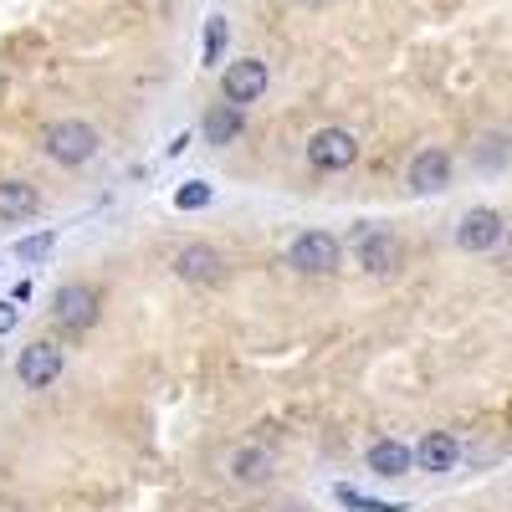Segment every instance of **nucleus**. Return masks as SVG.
I'll return each mask as SVG.
<instances>
[{
	"label": "nucleus",
	"mask_w": 512,
	"mask_h": 512,
	"mask_svg": "<svg viewBox=\"0 0 512 512\" xmlns=\"http://www.w3.org/2000/svg\"><path fill=\"white\" fill-rule=\"evenodd\" d=\"M502 236H507V221L497 216L492 205L466 210V216H461V226H456V246H461V251H472V256H482V251H497V246H502Z\"/></svg>",
	"instance_id": "6e6552de"
},
{
	"label": "nucleus",
	"mask_w": 512,
	"mask_h": 512,
	"mask_svg": "<svg viewBox=\"0 0 512 512\" xmlns=\"http://www.w3.org/2000/svg\"><path fill=\"white\" fill-rule=\"evenodd\" d=\"M241 128H246V113L236 108V103H210L205 108V118H200V134H205V144L210 149H226V144H236L241 139Z\"/></svg>",
	"instance_id": "ddd939ff"
},
{
	"label": "nucleus",
	"mask_w": 512,
	"mask_h": 512,
	"mask_svg": "<svg viewBox=\"0 0 512 512\" xmlns=\"http://www.w3.org/2000/svg\"><path fill=\"white\" fill-rule=\"evenodd\" d=\"M175 277H180V282H195V287H210V282L226 277V256H221L216 246L195 241V246H185V251L175 256Z\"/></svg>",
	"instance_id": "1a4fd4ad"
},
{
	"label": "nucleus",
	"mask_w": 512,
	"mask_h": 512,
	"mask_svg": "<svg viewBox=\"0 0 512 512\" xmlns=\"http://www.w3.org/2000/svg\"><path fill=\"white\" fill-rule=\"evenodd\" d=\"M16 328V303H0V333Z\"/></svg>",
	"instance_id": "412c9836"
},
{
	"label": "nucleus",
	"mask_w": 512,
	"mask_h": 512,
	"mask_svg": "<svg viewBox=\"0 0 512 512\" xmlns=\"http://www.w3.org/2000/svg\"><path fill=\"white\" fill-rule=\"evenodd\" d=\"M62 369H67V359H62V349L52 344V338H36V344H26L16 354V379L26 384V390H47V384L62 379Z\"/></svg>",
	"instance_id": "423d86ee"
},
{
	"label": "nucleus",
	"mask_w": 512,
	"mask_h": 512,
	"mask_svg": "<svg viewBox=\"0 0 512 512\" xmlns=\"http://www.w3.org/2000/svg\"><path fill=\"white\" fill-rule=\"evenodd\" d=\"M364 466H369L374 477H384V482H395V477H405L410 466H415V451H410L405 441H395V436H384V441H374V446H369Z\"/></svg>",
	"instance_id": "4468645a"
},
{
	"label": "nucleus",
	"mask_w": 512,
	"mask_h": 512,
	"mask_svg": "<svg viewBox=\"0 0 512 512\" xmlns=\"http://www.w3.org/2000/svg\"><path fill=\"white\" fill-rule=\"evenodd\" d=\"M175 205H180V210H205V205H210V185L190 180V185H185V190L175 195Z\"/></svg>",
	"instance_id": "aec40b11"
},
{
	"label": "nucleus",
	"mask_w": 512,
	"mask_h": 512,
	"mask_svg": "<svg viewBox=\"0 0 512 512\" xmlns=\"http://www.w3.org/2000/svg\"><path fill=\"white\" fill-rule=\"evenodd\" d=\"M287 267L303 277H333L338 272V236L328 231H303L287 246Z\"/></svg>",
	"instance_id": "20e7f679"
},
{
	"label": "nucleus",
	"mask_w": 512,
	"mask_h": 512,
	"mask_svg": "<svg viewBox=\"0 0 512 512\" xmlns=\"http://www.w3.org/2000/svg\"><path fill=\"white\" fill-rule=\"evenodd\" d=\"M98 313H103L98 292L82 287V282H67V287H57V297H52V323H57L62 333H88V328L98 323Z\"/></svg>",
	"instance_id": "7ed1b4c3"
},
{
	"label": "nucleus",
	"mask_w": 512,
	"mask_h": 512,
	"mask_svg": "<svg viewBox=\"0 0 512 512\" xmlns=\"http://www.w3.org/2000/svg\"><path fill=\"white\" fill-rule=\"evenodd\" d=\"M41 149H47L52 164L77 169V164H88V159L103 149V139H98V128H93L88 118H57L47 134H41Z\"/></svg>",
	"instance_id": "f257e3e1"
},
{
	"label": "nucleus",
	"mask_w": 512,
	"mask_h": 512,
	"mask_svg": "<svg viewBox=\"0 0 512 512\" xmlns=\"http://www.w3.org/2000/svg\"><path fill=\"white\" fill-rule=\"evenodd\" d=\"M226 472H231V482H236V487H262V482H272V472H277V456H272L267 446L246 441V446H236V451H231Z\"/></svg>",
	"instance_id": "9d476101"
},
{
	"label": "nucleus",
	"mask_w": 512,
	"mask_h": 512,
	"mask_svg": "<svg viewBox=\"0 0 512 512\" xmlns=\"http://www.w3.org/2000/svg\"><path fill=\"white\" fill-rule=\"evenodd\" d=\"M456 461H461V446H456L451 431H425L420 436V446H415V466H420V472L446 477V472H456Z\"/></svg>",
	"instance_id": "f8f14e48"
},
{
	"label": "nucleus",
	"mask_w": 512,
	"mask_h": 512,
	"mask_svg": "<svg viewBox=\"0 0 512 512\" xmlns=\"http://www.w3.org/2000/svg\"><path fill=\"white\" fill-rule=\"evenodd\" d=\"M36 205H41L36 185H26V180H0V221H31Z\"/></svg>",
	"instance_id": "2eb2a0df"
},
{
	"label": "nucleus",
	"mask_w": 512,
	"mask_h": 512,
	"mask_svg": "<svg viewBox=\"0 0 512 512\" xmlns=\"http://www.w3.org/2000/svg\"><path fill=\"white\" fill-rule=\"evenodd\" d=\"M282 512H303V507H282Z\"/></svg>",
	"instance_id": "5701e85b"
},
{
	"label": "nucleus",
	"mask_w": 512,
	"mask_h": 512,
	"mask_svg": "<svg viewBox=\"0 0 512 512\" xmlns=\"http://www.w3.org/2000/svg\"><path fill=\"white\" fill-rule=\"evenodd\" d=\"M52 246H57V236H52V231H41V236L16 241V256H21V262H41V256H47Z\"/></svg>",
	"instance_id": "a211bd4d"
},
{
	"label": "nucleus",
	"mask_w": 512,
	"mask_h": 512,
	"mask_svg": "<svg viewBox=\"0 0 512 512\" xmlns=\"http://www.w3.org/2000/svg\"><path fill=\"white\" fill-rule=\"evenodd\" d=\"M477 164H487V169H492V164H507V139H502V134H487L482 149H477Z\"/></svg>",
	"instance_id": "6ab92c4d"
},
{
	"label": "nucleus",
	"mask_w": 512,
	"mask_h": 512,
	"mask_svg": "<svg viewBox=\"0 0 512 512\" xmlns=\"http://www.w3.org/2000/svg\"><path fill=\"white\" fill-rule=\"evenodd\" d=\"M349 246L359 251V267L369 277H395L400 262H405V246H400V236L390 226H354Z\"/></svg>",
	"instance_id": "f03ea898"
},
{
	"label": "nucleus",
	"mask_w": 512,
	"mask_h": 512,
	"mask_svg": "<svg viewBox=\"0 0 512 512\" xmlns=\"http://www.w3.org/2000/svg\"><path fill=\"white\" fill-rule=\"evenodd\" d=\"M297 6H308V11H318V6H328V0H297Z\"/></svg>",
	"instance_id": "4be33fe9"
},
{
	"label": "nucleus",
	"mask_w": 512,
	"mask_h": 512,
	"mask_svg": "<svg viewBox=\"0 0 512 512\" xmlns=\"http://www.w3.org/2000/svg\"><path fill=\"white\" fill-rule=\"evenodd\" d=\"M267 82H272V72H267L262 57H236L221 72V98L236 103V108H246V103H256V98L267 93Z\"/></svg>",
	"instance_id": "0eeeda50"
},
{
	"label": "nucleus",
	"mask_w": 512,
	"mask_h": 512,
	"mask_svg": "<svg viewBox=\"0 0 512 512\" xmlns=\"http://www.w3.org/2000/svg\"><path fill=\"white\" fill-rule=\"evenodd\" d=\"M338 502L354 507V512H405L400 502H374V497H364V492H354V487H338Z\"/></svg>",
	"instance_id": "f3484780"
},
{
	"label": "nucleus",
	"mask_w": 512,
	"mask_h": 512,
	"mask_svg": "<svg viewBox=\"0 0 512 512\" xmlns=\"http://www.w3.org/2000/svg\"><path fill=\"white\" fill-rule=\"evenodd\" d=\"M308 164L318 175H338V169H354L359 164V139L349 128H318L308 139Z\"/></svg>",
	"instance_id": "39448f33"
},
{
	"label": "nucleus",
	"mask_w": 512,
	"mask_h": 512,
	"mask_svg": "<svg viewBox=\"0 0 512 512\" xmlns=\"http://www.w3.org/2000/svg\"><path fill=\"white\" fill-rule=\"evenodd\" d=\"M226 52V16H210L205 21V67H216Z\"/></svg>",
	"instance_id": "dca6fc26"
},
{
	"label": "nucleus",
	"mask_w": 512,
	"mask_h": 512,
	"mask_svg": "<svg viewBox=\"0 0 512 512\" xmlns=\"http://www.w3.org/2000/svg\"><path fill=\"white\" fill-rule=\"evenodd\" d=\"M410 190L415 195H441L446 185H451V154L446 149H420L415 159H410Z\"/></svg>",
	"instance_id": "9b49d317"
}]
</instances>
